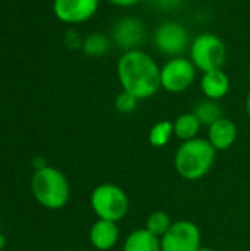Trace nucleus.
<instances>
[{
	"mask_svg": "<svg viewBox=\"0 0 250 251\" xmlns=\"http://www.w3.org/2000/svg\"><path fill=\"white\" fill-rule=\"evenodd\" d=\"M116 75L121 88L139 100H147L161 90V66L143 49L124 51L116 63Z\"/></svg>",
	"mask_w": 250,
	"mask_h": 251,
	"instance_id": "nucleus-1",
	"label": "nucleus"
},
{
	"mask_svg": "<svg viewBox=\"0 0 250 251\" xmlns=\"http://www.w3.org/2000/svg\"><path fill=\"white\" fill-rule=\"evenodd\" d=\"M217 150L206 138L183 141L174 154V168L178 176L186 181H199L214 168Z\"/></svg>",
	"mask_w": 250,
	"mask_h": 251,
	"instance_id": "nucleus-2",
	"label": "nucleus"
},
{
	"mask_svg": "<svg viewBox=\"0 0 250 251\" xmlns=\"http://www.w3.org/2000/svg\"><path fill=\"white\" fill-rule=\"evenodd\" d=\"M31 193L40 206L49 210H59L71 199V185L62 171L47 165L32 174Z\"/></svg>",
	"mask_w": 250,
	"mask_h": 251,
	"instance_id": "nucleus-3",
	"label": "nucleus"
},
{
	"mask_svg": "<svg viewBox=\"0 0 250 251\" xmlns=\"http://www.w3.org/2000/svg\"><path fill=\"white\" fill-rule=\"evenodd\" d=\"M90 206L97 219L118 224L130 212V199L119 185L105 182L91 191Z\"/></svg>",
	"mask_w": 250,
	"mask_h": 251,
	"instance_id": "nucleus-4",
	"label": "nucleus"
},
{
	"mask_svg": "<svg viewBox=\"0 0 250 251\" xmlns=\"http://www.w3.org/2000/svg\"><path fill=\"white\" fill-rule=\"evenodd\" d=\"M190 60L199 72L222 69L227 60V47L221 37L214 32L197 34L189 47Z\"/></svg>",
	"mask_w": 250,
	"mask_h": 251,
	"instance_id": "nucleus-5",
	"label": "nucleus"
},
{
	"mask_svg": "<svg viewBox=\"0 0 250 251\" xmlns=\"http://www.w3.org/2000/svg\"><path fill=\"white\" fill-rule=\"evenodd\" d=\"M155 49L167 57L183 56L190 47L189 29L178 21H164L153 31Z\"/></svg>",
	"mask_w": 250,
	"mask_h": 251,
	"instance_id": "nucleus-6",
	"label": "nucleus"
},
{
	"mask_svg": "<svg viewBox=\"0 0 250 251\" xmlns=\"http://www.w3.org/2000/svg\"><path fill=\"white\" fill-rule=\"evenodd\" d=\"M197 72L189 57H169L161 66V88L171 94H181L194 84Z\"/></svg>",
	"mask_w": 250,
	"mask_h": 251,
	"instance_id": "nucleus-7",
	"label": "nucleus"
},
{
	"mask_svg": "<svg viewBox=\"0 0 250 251\" xmlns=\"http://www.w3.org/2000/svg\"><path fill=\"white\" fill-rule=\"evenodd\" d=\"M202 247L200 228L192 221H177L161 238L162 251H199Z\"/></svg>",
	"mask_w": 250,
	"mask_h": 251,
	"instance_id": "nucleus-8",
	"label": "nucleus"
},
{
	"mask_svg": "<svg viewBox=\"0 0 250 251\" xmlns=\"http://www.w3.org/2000/svg\"><path fill=\"white\" fill-rule=\"evenodd\" d=\"M146 38V26L143 21L137 16H122L119 18L111 31L112 44L122 49L124 51L140 49Z\"/></svg>",
	"mask_w": 250,
	"mask_h": 251,
	"instance_id": "nucleus-9",
	"label": "nucleus"
},
{
	"mask_svg": "<svg viewBox=\"0 0 250 251\" xmlns=\"http://www.w3.org/2000/svg\"><path fill=\"white\" fill-rule=\"evenodd\" d=\"M53 15L66 25H80L96 16L100 0H53Z\"/></svg>",
	"mask_w": 250,
	"mask_h": 251,
	"instance_id": "nucleus-10",
	"label": "nucleus"
},
{
	"mask_svg": "<svg viewBox=\"0 0 250 251\" xmlns=\"http://www.w3.org/2000/svg\"><path fill=\"white\" fill-rule=\"evenodd\" d=\"M237 137H239L237 125L230 118L222 116L208 126L206 140L217 151H224L231 149L236 144Z\"/></svg>",
	"mask_w": 250,
	"mask_h": 251,
	"instance_id": "nucleus-11",
	"label": "nucleus"
},
{
	"mask_svg": "<svg viewBox=\"0 0 250 251\" xmlns=\"http://www.w3.org/2000/svg\"><path fill=\"white\" fill-rule=\"evenodd\" d=\"M119 228L116 222L105 221V219H97L88 232V240L90 244L99 251L112 250L118 241H119Z\"/></svg>",
	"mask_w": 250,
	"mask_h": 251,
	"instance_id": "nucleus-12",
	"label": "nucleus"
},
{
	"mask_svg": "<svg viewBox=\"0 0 250 251\" xmlns=\"http://www.w3.org/2000/svg\"><path fill=\"white\" fill-rule=\"evenodd\" d=\"M230 88H231V81L224 69H214L202 74L200 90L205 99L220 101L230 93Z\"/></svg>",
	"mask_w": 250,
	"mask_h": 251,
	"instance_id": "nucleus-13",
	"label": "nucleus"
},
{
	"mask_svg": "<svg viewBox=\"0 0 250 251\" xmlns=\"http://www.w3.org/2000/svg\"><path fill=\"white\" fill-rule=\"evenodd\" d=\"M122 251H162L161 238L149 232L146 228H140L127 235Z\"/></svg>",
	"mask_w": 250,
	"mask_h": 251,
	"instance_id": "nucleus-14",
	"label": "nucleus"
},
{
	"mask_svg": "<svg viewBox=\"0 0 250 251\" xmlns=\"http://www.w3.org/2000/svg\"><path fill=\"white\" fill-rule=\"evenodd\" d=\"M172 124H174V137H177L181 143L197 138L203 126L193 112L181 113L180 116L175 118V121H172Z\"/></svg>",
	"mask_w": 250,
	"mask_h": 251,
	"instance_id": "nucleus-15",
	"label": "nucleus"
},
{
	"mask_svg": "<svg viewBox=\"0 0 250 251\" xmlns=\"http://www.w3.org/2000/svg\"><path fill=\"white\" fill-rule=\"evenodd\" d=\"M111 46H112L111 37H108L103 32H91V34L84 37L81 50L87 57L100 59L109 53Z\"/></svg>",
	"mask_w": 250,
	"mask_h": 251,
	"instance_id": "nucleus-16",
	"label": "nucleus"
},
{
	"mask_svg": "<svg viewBox=\"0 0 250 251\" xmlns=\"http://www.w3.org/2000/svg\"><path fill=\"white\" fill-rule=\"evenodd\" d=\"M172 137H174V124L172 121H167V119L158 121L156 124H153L147 134L149 144L155 149L165 147L171 141Z\"/></svg>",
	"mask_w": 250,
	"mask_h": 251,
	"instance_id": "nucleus-17",
	"label": "nucleus"
},
{
	"mask_svg": "<svg viewBox=\"0 0 250 251\" xmlns=\"http://www.w3.org/2000/svg\"><path fill=\"white\" fill-rule=\"evenodd\" d=\"M193 113L197 116V119L202 122V125H206V126L212 125L215 121H218L220 118L224 116L220 101L209 100V99L197 101L193 109Z\"/></svg>",
	"mask_w": 250,
	"mask_h": 251,
	"instance_id": "nucleus-18",
	"label": "nucleus"
},
{
	"mask_svg": "<svg viewBox=\"0 0 250 251\" xmlns=\"http://www.w3.org/2000/svg\"><path fill=\"white\" fill-rule=\"evenodd\" d=\"M172 224L174 222L171 221V216L167 212H164V210H155V212H152L147 216L144 228L149 232H152L153 235L162 238L168 232V229L171 228Z\"/></svg>",
	"mask_w": 250,
	"mask_h": 251,
	"instance_id": "nucleus-19",
	"label": "nucleus"
},
{
	"mask_svg": "<svg viewBox=\"0 0 250 251\" xmlns=\"http://www.w3.org/2000/svg\"><path fill=\"white\" fill-rule=\"evenodd\" d=\"M139 99L134 97L133 94L121 90L116 96H115V100H113V107L118 113H122V115H128V113H133L137 106H139Z\"/></svg>",
	"mask_w": 250,
	"mask_h": 251,
	"instance_id": "nucleus-20",
	"label": "nucleus"
},
{
	"mask_svg": "<svg viewBox=\"0 0 250 251\" xmlns=\"http://www.w3.org/2000/svg\"><path fill=\"white\" fill-rule=\"evenodd\" d=\"M184 0H150V4L161 12H174L183 6Z\"/></svg>",
	"mask_w": 250,
	"mask_h": 251,
	"instance_id": "nucleus-21",
	"label": "nucleus"
},
{
	"mask_svg": "<svg viewBox=\"0 0 250 251\" xmlns=\"http://www.w3.org/2000/svg\"><path fill=\"white\" fill-rule=\"evenodd\" d=\"M83 40H84V38H81V37L78 35V32H75L74 29H69V31L66 32V37H65L66 46H68L69 49H74V50L83 47Z\"/></svg>",
	"mask_w": 250,
	"mask_h": 251,
	"instance_id": "nucleus-22",
	"label": "nucleus"
},
{
	"mask_svg": "<svg viewBox=\"0 0 250 251\" xmlns=\"http://www.w3.org/2000/svg\"><path fill=\"white\" fill-rule=\"evenodd\" d=\"M108 3H111L112 6H116V7H133L136 4H139L141 0H106Z\"/></svg>",
	"mask_w": 250,
	"mask_h": 251,
	"instance_id": "nucleus-23",
	"label": "nucleus"
},
{
	"mask_svg": "<svg viewBox=\"0 0 250 251\" xmlns=\"http://www.w3.org/2000/svg\"><path fill=\"white\" fill-rule=\"evenodd\" d=\"M32 165H34L35 171H37V169H41V168H44V166H47L46 162L43 160V157H35L34 162H32Z\"/></svg>",
	"mask_w": 250,
	"mask_h": 251,
	"instance_id": "nucleus-24",
	"label": "nucleus"
},
{
	"mask_svg": "<svg viewBox=\"0 0 250 251\" xmlns=\"http://www.w3.org/2000/svg\"><path fill=\"white\" fill-rule=\"evenodd\" d=\"M246 113H248V116H249L250 119V90L249 93H248V96H246Z\"/></svg>",
	"mask_w": 250,
	"mask_h": 251,
	"instance_id": "nucleus-25",
	"label": "nucleus"
},
{
	"mask_svg": "<svg viewBox=\"0 0 250 251\" xmlns=\"http://www.w3.org/2000/svg\"><path fill=\"white\" fill-rule=\"evenodd\" d=\"M4 246H6V238H4L3 234H0V250H3Z\"/></svg>",
	"mask_w": 250,
	"mask_h": 251,
	"instance_id": "nucleus-26",
	"label": "nucleus"
},
{
	"mask_svg": "<svg viewBox=\"0 0 250 251\" xmlns=\"http://www.w3.org/2000/svg\"><path fill=\"white\" fill-rule=\"evenodd\" d=\"M199 251H217V250H214V249H211V247H203V246H202V247L199 249Z\"/></svg>",
	"mask_w": 250,
	"mask_h": 251,
	"instance_id": "nucleus-27",
	"label": "nucleus"
}]
</instances>
